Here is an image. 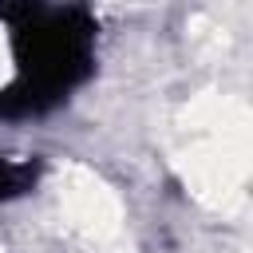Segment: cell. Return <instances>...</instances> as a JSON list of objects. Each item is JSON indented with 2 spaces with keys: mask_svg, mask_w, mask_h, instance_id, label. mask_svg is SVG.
Returning <instances> with one entry per match:
<instances>
[{
  "mask_svg": "<svg viewBox=\"0 0 253 253\" xmlns=\"http://www.w3.org/2000/svg\"><path fill=\"white\" fill-rule=\"evenodd\" d=\"M16 79L0 91V119H36L59 107L95 67V20L83 8L43 0H0Z\"/></svg>",
  "mask_w": 253,
  "mask_h": 253,
  "instance_id": "obj_1",
  "label": "cell"
},
{
  "mask_svg": "<svg viewBox=\"0 0 253 253\" xmlns=\"http://www.w3.org/2000/svg\"><path fill=\"white\" fill-rule=\"evenodd\" d=\"M40 182V162L32 154H0V202H16L32 194Z\"/></svg>",
  "mask_w": 253,
  "mask_h": 253,
  "instance_id": "obj_2",
  "label": "cell"
}]
</instances>
